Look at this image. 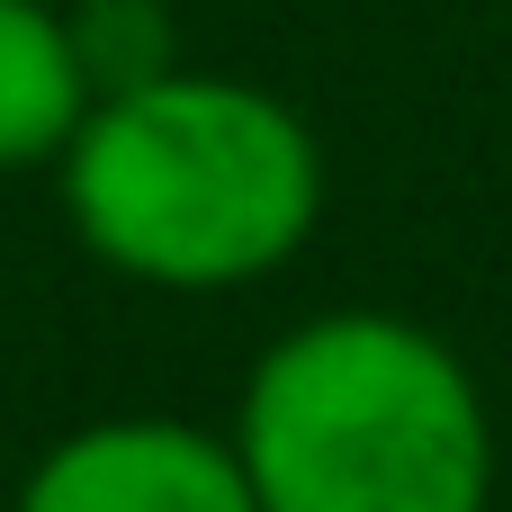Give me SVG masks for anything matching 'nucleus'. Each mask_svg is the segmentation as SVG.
I'll list each match as a JSON object with an SVG mask.
<instances>
[{
    "label": "nucleus",
    "instance_id": "1",
    "mask_svg": "<svg viewBox=\"0 0 512 512\" xmlns=\"http://www.w3.org/2000/svg\"><path fill=\"white\" fill-rule=\"evenodd\" d=\"M54 171L72 234L144 288H243L324 216L315 126L252 81L189 63L90 99Z\"/></svg>",
    "mask_w": 512,
    "mask_h": 512
},
{
    "label": "nucleus",
    "instance_id": "2",
    "mask_svg": "<svg viewBox=\"0 0 512 512\" xmlns=\"http://www.w3.org/2000/svg\"><path fill=\"white\" fill-rule=\"evenodd\" d=\"M234 459L261 512H486L495 432L459 351L405 315H315L243 387Z\"/></svg>",
    "mask_w": 512,
    "mask_h": 512
},
{
    "label": "nucleus",
    "instance_id": "4",
    "mask_svg": "<svg viewBox=\"0 0 512 512\" xmlns=\"http://www.w3.org/2000/svg\"><path fill=\"white\" fill-rule=\"evenodd\" d=\"M90 108L72 27L54 0H0V171L63 162L72 126Z\"/></svg>",
    "mask_w": 512,
    "mask_h": 512
},
{
    "label": "nucleus",
    "instance_id": "5",
    "mask_svg": "<svg viewBox=\"0 0 512 512\" xmlns=\"http://www.w3.org/2000/svg\"><path fill=\"white\" fill-rule=\"evenodd\" d=\"M63 27H72V54H81L90 99L135 90V81H162V72L180 63L162 0H72V9H63Z\"/></svg>",
    "mask_w": 512,
    "mask_h": 512
},
{
    "label": "nucleus",
    "instance_id": "3",
    "mask_svg": "<svg viewBox=\"0 0 512 512\" xmlns=\"http://www.w3.org/2000/svg\"><path fill=\"white\" fill-rule=\"evenodd\" d=\"M18 512H261L252 477L225 432H198L180 414H108L63 432L27 486Z\"/></svg>",
    "mask_w": 512,
    "mask_h": 512
}]
</instances>
